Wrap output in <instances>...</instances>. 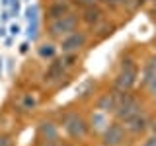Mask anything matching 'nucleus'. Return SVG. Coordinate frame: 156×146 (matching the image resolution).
Segmentation results:
<instances>
[{
	"label": "nucleus",
	"instance_id": "2f4dec72",
	"mask_svg": "<svg viewBox=\"0 0 156 146\" xmlns=\"http://www.w3.org/2000/svg\"><path fill=\"white\" fill-rule=\"evenodd\" d=\"M53 146H74V142H65V140H61V142H57Z\"/></svg>",
	"mask_w": 156,
	"mask_h": 146
},
{
	"label": "nucleus",
	"instance_id": "c756f323",
	"mask_svg": "<svg viewBox=\"0 0 156 146\" xmlns=\"http://www.w3.org/2000/svg\"><path fill=\"white\" fill-rule=\"evenodd\" d=\"M12 43H14V37L12 35H6V37H4V45H6V47H12Z\"/></svg>",
	"mask_w": 156,
	"mask_h": 146
},
{
	"label": "nucleus",
	"instance_id": "a878e982",
	"mask_svg": "<svg viewBox=\"0 0 156 146\" xmlns=\"http://www.w3.org/2000/svg\"><path fill=\"white\" fill-rule=\"evenodd\" d=\"M139 146H156V130H154L152 134H148V136H146V138H144V140H143V142H140Z\"/></svg>",
	"mask_w": 156,
	"mask_h": 146
},
{
	"label": "nucleus",
	"instance_id": "5701e85b",
	"mask_svg": "<svg viewBox=\"0 0 156 146\" xmlns=\"http://www.w3.org/2000/svg\"><path fill=\"white\" fill-rule=\"evenodd\" d=\"M0 146H16L14 144V138L6 133H0Z\"/></svg>",
	"mask_w": 156,
	"mask_h": 146
},
{
	"label": "nucleus",
	"instance_id": "6ab92c4d",
	"mask_svg": "<svg viewBox=\"0 0 156 146\" xmlns=\"http://www.w3.org/2000/svg\"><path fill=\"white\" fill-rule=\"evenodd\" d=\"M61 58H62V64H65V68L68 70V68H74V66H76V62H78V53H65Z\"/></svg>",
	"mask_w": 156,
	"mask_h": 146
},
{
	"label": "nucleus",
	"instance_id": "39448f33",
	"mask_svg": "<svg viewBox=\"0 0 156 146\" xmlns=\"http://www.w3.org/2000/svg\"><path fill=\"white\" fill-rule=\"evenodd\" d=\"M127 138H129V134H127L123 123L113 119L107 123V127L101 133V146H123Z\"/></svg>",
	"mask_w": 156,
	"mask_h": 146
},
{
	"label": "nucleus",
	"instance_id": "4be33fe9",
	"mask_svg": "<svg viewBox=\"0 0 156 146\" xmlns=\"http://www.w3.org/2000/svg\"><path fill=\"white\" fill-rule=\"evenodd\" d=\"M144 90H146V94H148V97H152V99H156V76L154 78H150L148 82L143 86Z\"/></svg>",
	"mask_w": 156,
	"mask_h": 146
},
{
	"label": "nucleus",
	"instance_id": "9d476101",
	"mask_svg": "<svg viewBox=\"0 0 156 146\" xmlns=\"http://www.w3.org/2000/svg\"><path fill=\"white\" fill-rule=\"evenodd\" d=\"M94 107L96 111H101V113H107V115H113L115 107H117V90H107L104 92L98 99L94 101Z\"/></svg>",
	"mask_w": 156,
	"mask_h": 146
},
{
	"label": "nucleus",
	"instance_id": "1a4fd4ad",
	"mask_svg": "<svg viewBox=\"0 0 156 146\" xmlns=\"http://www.w3.org/2000/svg\"><path fill=\"white\" fill-rule=\"evenodd\" d=\"M65 74H66V68H65V64H62V58L55 57L51 61V64H49L47 72H45V82H49V84L55 82L57 86H65L66 80H62V78H66Z\"/></svg>",
	"mask_w": 156,
	"mask_h": 146
},
{
	"label": "nucleus",
	"instance_id": "7ed1b4c3",
	"mask_svg": "<svg viewBox=\"0 0 156 146\" xmlns=\"http://www.w3.org/2000/svg\"><path fill=\"white\" fill-rule=\"evenodd\" d=\"M78 26H80V14H76V12H72V10H70V12L65 14V16L47 22L45 33L51 39H62L65 35H68V33L76 31Z\"/></svg>",
	"mask_w": 156,
	"mask_h": 146
},
{
	"label": "nucleus",
	"instance_id": "c9c22d12",
	"mask_svg": "<svg viewBox=\"0 0 156 146\" xmlns=\"http://www.w3.org/2000/svg\"><path fill=\"white\" fill-rule=\"evenodd\" d=\"M0 74H2V70H0Z\"/></svg>",
	"mask_w": 156,
	"mask_h": 146
},
{
	"label": "nucleus",
	"instance_id": "0eeeda50",
	"mask_svg": "<svg viewBox=\"0 0 156 146\" xmlns=\"http://www.w3.org/2000/svg\"><path fill=\"white\" fill-rule=\"evenodd\" d=\"M139 82V66L133 68H119V72L113 78V90L117 92H133V88Z\"/></svg>",
	"mask_w": 156,
	"mask_h": 146
},
{
	"label": "nucleus",
	"instance_id": "f3484780",
	"mask_svg": "<svg viewBox=\"0 0 156 146\" xmlns=\"http://www.w3.org/2000/svg\"><path fill=\"white\" fill-rule=\"evenodd\" d=\"M39 6L37 4H29V6L23 10V18L27 19V23H39Z\"/></svg>",
	"mask_w": 156,
	"mask_h": 146
},
{
	"label": "nucleus",
	"instance_id": "473e14b6",
	"mask_svg": "<svg viewBox=\"0 0 156 146\" xmlns=\"http://www.w3.org/2000/svg\"><path fill=\"white\" fill-rule=\"evenodd\" d=\"M8 68H10V72L14 70V61H12V58H8Z\"/></svg>",
	"mask_w": 156,
	"mask_h": 146
},
{
	"label": "nucleus",
	"instance_id": "412c9836",
	"mask_svg": "<svg viewBox=\"0 0 156 146\" xmlns=\"http://www.w3.org/2000/svg\"><path fill=\"white\" fill-rule=\"evenodd\" d=\"M8 12L12 18H18L22 14V0H10V6H8Z\"/></svg>",
	"mask_w": 156,
	"mask_h": 146
},
{
	"label": "nucleus",
	"instance_id": "a211bd4d",
	"mask_svg": "<svg viewBox=\"0 0 156 146\" xmlns=\"http://www.w3.org/2000/svg\"><path fill=\"white\" fill-rule=\"evenodd\" d=\"M35 107H37V99L31 94H23L22 96V101H20V109L22 111H27L29 113V111H33Z\"/></svg>",
	"mask_w": 156,
	"mask_h": 146
},
{
	"label": "nucleus",
	"instance_id": "dca6fc26",
	"mask_svg": "<svg viewBox=\"0 0 156 146\" xmlns=\"http://www.w3.org/2000/svg\"><path fill=\"white\" fill-rule=\"evenodd\" d=\"M94 92H96V82L92 80H86L84 84L78 88V99H90V97H94Z\"/></svg>",
	"mask_w": 156,
	"mask_h": 146
},
{
	"label": "nucleus",
	"instance_id": "7c9ffc66",
	"mask_svg": "<svg viewBox=\"0 0 156 146\" xmlns=\"http://www.w3.org/2000/svg\"><path fill=\"white\" fill-rule=\"evenodd\" d=\"M6 35H8V29L4 27L2 23H0V39H4V37H6Z\"/></svg>",
	"mask_w": 156,
	"mask_h": 146
},
{
	"label": "nucleus",
	"instance_id": "aec40b11",
	"mask_svg": "<svg viewBox=\"0 0 156 146\" xmlns=\"http://www.w3.org/2000/svg\"><path fill=\"white\" fill-rule=\"evenodd\" d=\"M26 35H27V41H37L39 39V23H27Z\"/></svg>",
	"mask_w": 156,
	"mask_h": 146
},
{
	"label": "nucleus",
	"instance_id": "f8f14e48",
	"mask_svg": "<svg viewBox=\"0 0 156 146\" xmlns=\"http://www.w3.org/2000/svg\"><path fill=\"white\" fill-rule=\"evenodd\" d=\"M68 12H70V4H68L66 0H55L51 6H47L45 16H47L49 22H51V19H57V18L65 16V14H68Z\"/></svg>",
	"mask_w": 156,
	"mask_h": 146
},
{
	"label": "nucleus",
	"instance_id": "423d86ee",
	"mask_svg": "<svg viewBox=\"0 0 156 146\" xmlns=\"http://www.w3.org/2000/svg\"><path fill=\"white\" fill-rule=\"evenodd\" d=\"M58 41H61L58 43V51H62V55L65 53H80L88 43V33L84 29L78 27L76 31L68 33V35H65L62 39H58Z\"/></svg>",
	"mask_w": 156,
	"mask_h": 146
},
{
	"label": "nucleus",
	"instance_id": "2eb2a0df",
	"mask_svg": "<svg viewBox=\"0 0 156 146\" xmlns=\"http://www.w3.org/2000/svg\"><path fill=\"white\" fill-rule=\"evenodd\" d=\"M154 76H156V55H150L143 66V72H140V86H144Z\"/></svg>",
	"mask_w": 156,
	"mask_h": 146
},
{
	"label": "nucleus",
	"instance_id": "f704fd0d",
	"mask_svg": "<svg viewBox=\"0 0 156 146\" xmlns=\"http://www.w3.org/2000/svg\"><path fill=\"white\" fill-rule=\"evenodd\" d=\"M22 2H29V0H22Z\"/></svg>",
	"mask_w": 156,
	"mask_h": 146
},
{
	"label": "nucleus",
	"instance_id": "c85d7f7f",
	"mask_svg": "<svg viewBox=\"0 0 156 146\" xmlns=\"http://www.w3.org/2000/svg\"><path fill=\"white\" fill-rule=\"evenodd\" d=\"M29 43L31 41H23L22 45H20V53H22V55H26V53L29 51Z\"/></svg>",
	"mask_w": 156,
	"mask_h": 146
},
{
	"label": "nucleus",
	"instance_id": "72a5a7b5",
	"mask_svg": "<svg viewBox=\"0 0 156 146\" xmlns=\"http://www.w3.org/2000/svg\"><path fill=\"white\" fill-rule=\"evenodd\" d=\"M0 70H2V57H0Z\"/></svg>",
	"mask_w": 156,
	"mask_h": 146
},
{
	"label": "nucleus",
	"instance_id": "cd10ccee",
	"mask_svg": "<svg viewBox=\"0 0 156 146\" xmlns=\"http://www.w3.org/2000/svg\"><path fill=\"white\" fill-rule=\"evenodd\" d=\"M10 18H12V16H10V12H8V8H6V10H4L2 14H0V23H6Z\"/></svg>",
	"mask_w": 156,
	"mask_h": 146
},
{
	"label": "nucleus",
	"instance_id": "ddd939ff",
	"mask_svg": "<svg viewBox=\"0 0 156 146\" xmlns=\"http://www.w3.org/2000/svg\"><path fill=\"white\" fill-rule=\"evenodd\" d=\"M88 123H90V133L94 130V133H104V129L107 127V123H109V117H107V113H101V111H96L92 113V117L88 119Z\"/></svg>",
	"mask_w": 156,
	"mask_h": 146
},
{
	"label": "nucleus",
	"instance_id": "bb28decb",
	"mask_svg": "<svg viewBox=\"0 0 156 146\" xmlns=\"http://www.w3.org/2000/svg\"><path fill=\"white\" fill-rule=\"evenodd\" d=\"M8 33H10V35H12V37H18L20 33H22V27H20L18 23H12V26L8 27Z\"/></svg>",
	"mask_w": 156,
	"mask_h": 146
},
{
	"label": "nucleus",
	"instance_id": "f257e3e1",
	"mask_svg": "<svg viewBox=\"0 0 156 146\" xmlns=\"http://www.w3.org/2000/svg\"><path fill=\"white\" fill-rule=\"evenodd\" d=\"M61 125H62V130H65L66 138L74 144L86 140L88 134H90V123H88V119L82 113H78V111H66V113H62Z\"/></svg>",
	"mask_w": 156,
	"mask_h": 146
},
{
	"label": "nucleus",
	"instance_id": "b1692460",
	"mask_svg": "<svg viewBox=\"0 0 156 146\" xmlns=\"http://www.w3.org/2000/svg\"><path fill=\"white\" fill-rule=\"evenodd\" d=\"M133 66H136V62H135L133 57H123V58H121L119 68H133Z\"/></svg>",
	"mask_w": 156,
	"mask_h": 146
},
{
	"label": "nucleus",
	"instance_id": "9b49d317",
	"mask_svg": "<svg viewBox=\"0 0 156 146\" xmlns=\"http://www.w3.org/2000/svg\"><path fill=\"white\" fill-rule=\"evenodd\" d=\"M104 19V10H101L98 4H94V6H88V8H82L80 12V22L84 23V26L88 27H94L98 26V23Z\"/></svg>",
	"mask_w": 156,
	"mask_h": 146
},
{
	"label": "nucleus",
	"instance_id": "4468645a",
	"mask_svg": "<svg viewBox=\"0 0 156 146\" xmlns=\"http://www.w3.org/2000/svg\"><path fill=\"white\" fill-rule=\"evenodd\" d=\"M58 53V45H55L53 41H43L37 45V57L43 61H53Z\"/></svg>",
	"mask_w": 156,
	"mask_h": 146
},
{
	"label": "nucleus",
	"instance_id": "393cba45",
	"mask_svg": "<svg viewBox=\"0 0 156 146\" xmlns=\"http://www.w3.org/2000/svg\"><path fill=\"white\" fill-rule=\"evenodd\" d=\"M72 4L78 8H88V6H94L98 4V0H72Z\"/></svg>",
	"mask_w": 156,
	"mask_h": 146
},
{
	"label": "nucleus",
	"instance_id": "f03ea898",
	"mask_svg": "<svg viewBox=\"0 0 156 146\" xmlns=\"http://www.w3.org/2000/svg\"><path fill=\"white\" fill-rule=\"evenodd\" d=\"M144 111V103L139 96L133 92H117V107L113 111V119L119 123H125L131 117L139 115Z\"/></svg>",
	"mask_w": 156,
	"mask_h": 146
},
{
	"label": "nucleus",
	"instance_id": "20e7f679",
	"mask_svg": "<svg viewBox=\"0 0 156 146\" xmlns=\"http://www.w3.org/2000/svg\"><path fill=\"white\" fill-rule=\"evenodd\" d=\"M61 142V127L53 119H41L37 125V144L39 146H53Z\"/></svg>",
	"mask_w": 156,
	"mask_h": 146
},
{
	"label": "nucleus",
	"instance_id": "6e6552de",
	"mask_svg": "<svg viewBox=\"0 0 156 146\" xmlns=\"http://www.w3.org/2000/svg\"><path fill=\"white\" fill-rule=\"evenodd\" d=\"M150 117L144 113H139V115H135V117H131L129 121H125L123 127H125V130H127V134L129 136H140V134H144L146 130L150 129Z\"/></svg>",
	"mask_w": 156,
	"mask_h": 146
}]
</instances>
